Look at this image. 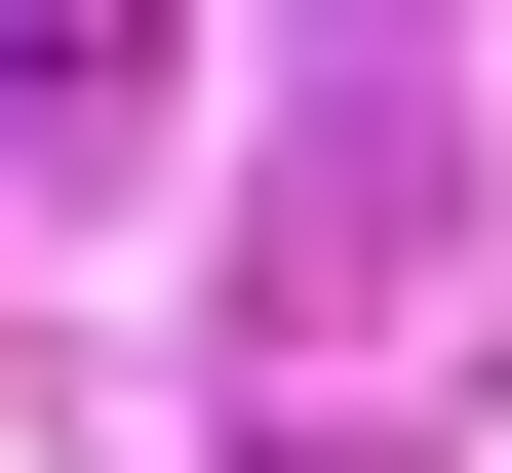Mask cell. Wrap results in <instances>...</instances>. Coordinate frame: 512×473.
<instances>
[{
    "mask_svg": "<svg viewBox=\"0 0 512 473\" xmlns=\"http://www.w3.org/2000/svg\"><path fill=\"white\" fill-rule=\"evenodd\" d=\"M158 79H119V0H0V158H119Z\"/></svg>",
    "mask_w": 512,
    "mask_h": 473,
    "instance_id": "cell-1",
    "label": "cell"
}]
</instances>
